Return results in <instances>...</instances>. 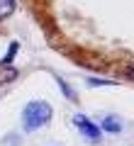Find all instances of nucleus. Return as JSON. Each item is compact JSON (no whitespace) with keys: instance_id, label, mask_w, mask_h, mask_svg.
<instances>
[{"instance_id":"f257e3e1","label":"nucleus","mask_w":134,"mask_h":146,"mask_svg":"<svg viewBox=\"0 0 134 146\" xmlns=\"http://www.w3.org/2000/svg\"><path fill=\"white\" fill-rule=\"evenodd\" d=\"M54 117V107L47 100H32L22 110V129L25 131H39L41 127H47Z\"/></svg>"},{"instance_id":"f03ea898","label":"nucleus","mask_w":134,"mask_h":146,"mask_svg":"<svg viewBox=\"0 0 134 146\" xmlns=\"http://www.w3.org/2000/svg\"><path fill=\"white\" fill-rule=\"evenodd\" d=\"M73 124H76L78 134H81L85 141H90V144H100V141H103V131H100L98 122H93L90 117H85V115H73Z\"/></svg>"},{"instance_id":"7ed1b4c3","label":"nucleus","mask_w":134,"mask_h":146,"mask_svg":"<svg viewBox=\"0 0 134 146\" xmlns=\"http://www.w3.org/2000/svg\"><path fill=\"white\" fill-rule=\"evenodd\" d=\"M100 131H103V134H119V131H122V119H119L117 115H105L103 119H100Z\"/></svg>"},{"instance_id":"20e7f679","label":"nucleus","mask_w":134,"mask_h":146,"mask_svg":"<svg viewBox=\"0 0 134 146\" xmlns=\"http://www.w3.org/2000/svg\"><path fill=\"white\" fill-rule=\"evenodd\" d=\"M56 78V83H59V88H61V93H63V98H68V100H73V102H78V95H76V90L71 88V85L66 83V80L61 78V76H54Z\"/></svg>"},{"instance_id":"39448f33","label":"nucleus","mask_w":134,"mask_h":146,"mask_svg":"<svg viewBox=\"0 0 134 146\" xmlns=\"http://www.w3.org/2000/svg\"><path fill=\"white\" fill-rule=\"evenodd\" d=\"M17 51H20V42H12L10 46H7V54L0 58V66H7V63H12V61H15V56H17Z\"/></svg>"},{"instance_id":"423d86ee","label":"nucleus","mask_w":134,"mask_h":146,"mask_svg":"<svg viewBox=\"0 0 134 146\" xmlns=\"http://www.w3.org/2000/svg\"><path fill=\"white\" fill-rule=\"evenodd\" d=\"M15 12V0H0V22Z\"/></svg>"},{"instance_id":"0eeeda50","label":"nucleus","mask_w":134,"mask_h":146,"mask_svg":"<svg viewBox=\"0 0 134 146\" xmlns=\"http://www.w3.org/2000/svg\"><path fill=\"white\" fill-rule=\"evenodd\" d=\"M85 83H88V85H93V88H100V85H115V80H100V78H88Z\"/></svg>"}]
</instances>
